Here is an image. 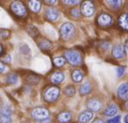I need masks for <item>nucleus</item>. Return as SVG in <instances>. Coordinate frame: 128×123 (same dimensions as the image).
Listing matches in <instances>:
<instances>
[{"label": "nucleus", "mask_w": 128, "mask_h": 123, "mask_svg": "<svg viewBox=\"0 0 128 123\" xmlns=\"http://www.w3.org/2000/svg\"><path fill=\"white\" fill-rule=\"evenodd\" d=\"M64 56H65V60H67L73 66H78L82 62V55L76 50H67L64 53Z\"/></svg>", "instance_id": "1"}, {"label": "nucleus", "mask_w": 128, "mask_h": 123, "mask_svg": "<svg viewBox=\"0 0 128 123\" xmlns=\"http://www.w3.org/2000/svg\"><path fill=\"white\" fill-rule=\"evenodd\" d=\"M60 94V89L57 87H48L45 89L44 93H43V98L46 101L48 102H53V101H56Z\"/></svg>", "instance_id": "2"}, {"label": "nucleus", "mask_w": 128, "mask_h": 123, "mask_svg": "<svg viewBox=\"0 0 128 123\" xmlns=\"http://www.w3.org/2000/svg\"><path fill=\"white\" fill-rule=\"evenodd\" d=\"M74 27L71 23H65L62 24V26L60 29V33L61 37L64 40H68L72 37V36L74 34Z\"/></svg>", "instance_id": "3"}, {"label": "nucleus", "mask_w": 128, "mask_h": 123, "mask_svg": "<svg viewBox=\"0 0 128 123\" xmlns=\"http://www.w3.org/2000/svg\"><path fill=\"white\" fill-rule=\"evenodd\" d=\"M10 10L16 16L20 17V18H24V17H25L27 15L26 8L22 2H12L10 5Z\"/></svg>", "instance_id": "4"}, {"label": "nucleus", "mask_w": 128, "mask_h": 123, "mask_svg": "<svg viewBox=\"0 0 128 123\" xmlns=\"http://www.w3.org/2000/svg\"><path fill=\"white\" fill-rule=\"evenodd\" d=\"M30 114L35 120H43L48 118L50 113H48V111L46 108H43V107H36V108L32 109Z\"/></svg>", "instance_id": "5"}, {"label": "nucleus", "mask_w": 128, "mask_h": 123, "mask_svg": "<svg viewBox=\"0 0 128 123\" xmlns=\"http://www.w3.org/2000/svg\"><path fill=\"white\" fill-rule=\"evenodd\" d=\"M80 11H82V13L83 14V16L91 17L94 13V5L93 2L91 1L83 2V4L82 5Z\"/></svg>", "instance_id": "6"}, {"label": "nucleus", "mask_w": 128, "mask_h": 123, "mask_svg": "<svg viewBox=\"0 0 128 123\" xmlns=\"http://www.w3.org/2000/svg\"><path fill=\"white\" fill-rule=\"evenodd\" d=\"M97 22L100 26L107 27V26L111 25V24H112V19L110 15L106 14V13H102V14H100L98 17Z\"/></svg>", "instance_id": "7"}, {"label": "nucleus", "mask_w": 128, "mask_h": 123, "mask_svg": "<svg viewBox=\"0 0 128 123\" xmlns=\"http://www.w3.org/2000/svg\"><path fill=\"white\" fill-rule=\"evenodd\" d=\"M118 98L124 101H128V83H122L117 90Z\"/></svg>", "instance_id": "8"}, {"label": "nucleus", "mask_w": 128, "mask_h": 123, "mask_svg": "<svg viewBox=\"0 0 128 123\" xmlns=\"http://www.w3.org/2000/svg\"><path fill=\"white\" fill-rule=\"evenodd\" d=\"M112 55L116 59H120L125 56V50L121 45H115L112 50Z\"/></svg>", "instance_id": "9"}, {"label": "nucleus", "mask_w": 128, "mask_h": 123, "mask_svg": "<svg viewBox=\"0 0 128 123\" xmlns=\"http://www.w3.org/2000/svg\"><path fill=\"white\" fill-rule=\"evenodd\" d=\"M45 17L50 21H56L59 18V12L54 8H48L45 11Z\"/></svg>", "instance_id": "10"}, {"label": "nucleus", "mask_w": 128, "mask_h": 123, "mask_svg": "<svg viewBox=\"0 0 128 123\" xmlns=\"http://www.w3.org/2000/svg\"><path fill=\"white\" fill-rule=\"evenodd\" d=\"M88 107L91 111H99L101 108V102L97 99H90L86 103Z\"/></svg>", "instance_id": "11"}, {"label": "nucleus", "mask_w": 128, "mask_h": 123, "mask_svg": "<svg viewBox=\"0 0 128 123\" xmlns=\"http://www.w3.org/2000/svg\"><path fill=\"white\" fill-rule=\"evenodd\" d=\"M64 80V75L62 72L56 71L54 73L52 74V75L50 76V81L54 83V84H59L62 82H63Z\"/></svg>", "instance_id": "12"}, {"label": "nucleus", "mask_w": 128, "mask_h": 123, "mask_svg": "<svg viewBox=\"0 0 128 123\" xmlns=\"http://www.w3.org/2000/svg\"><path fill=\"white\" fill-rule=\"evenodd\" d=\"M92 118H93V113L91 111H84L79 116V121L82 123H86L89 121Z\"/></svg>", "instance_id": "13"}, {"label": "nucleus", "mask_w": 128, "mask_h": 123, "mask_svg": "<svg viewBox=\"0 0 128 123\" xmlns=\"http://www.w3.org/2000/svg\"><path fill=\"white\" fill-rule=\"evenodd\" d=\"M118 24L122 29L128 31V13L121 15L118 18Z\"/></svg>", "instance_id": "14"}, {"label": "nucleus", "mask_w": 128, "mask_h": 123, "mask_svg": "<svg viewBox=\"0 0 128 123\" xmlns=\"http://www.w3.org/2000/svg\"><path fill=\"white\" fill-rule=\"evenodd\" d=\"M29 8L31 11L35 13H38L41 10V3L37 0H31L29 1Z\"/></svg>", "instance_id": "15"}, {"label": "nucleus", "mask_w": 128, "mask_h": 123, "mask_svg": "<svg viewBox=\"0 0 128 123\" xmlns=\"http://www.w3.org/2000/svg\"><path fill=\"white\" fill-rule=\"evenodd\" d=\"M57 120L59 123H68L71 120V114L69 112H62L57 117Z\"/></svg>", "instance_id": "16"}, {"label": "nucleus", "mask_w": 128, "mask_h": 123, "mask_svg": "<svg viewBox=\"0 0 128 123\" xmlns=\"http://www.w3.org/2000/svg\"><path fill=\"white\" fill-rule=\"evenodd\" d=\"M11 122V116L10 113L7 110L3 111L0 113V123H10Z\"/></svg>", "instance_id": "17"}, {"label": "nucleus", "mask_w": 128, "mask_h": 123, "mask_svg": "<svg viewBox=\"0 0 128 123\" xmlns=\"http://www.w3.org/2000/svg\"><path fill=\"white\" fill-rule=\"evenodd\" d=\"M118 112V108L114 104H111L108 107L105 109L104 111V114L106 116H114V114H116Z\"/></svg>", "instance_id": "18"}, {"label": "nucleus", "mask_w": 128, "mask_h": 123, "mask_svg": "<svg viewBox=\"0 0 128 123\" xmlns=\"http://www.w3.org/2000/svg\"><path fill=\"white\" fill-rule=\"evenodd\" d=\"M24 80H25V82L27 83H29V84H36V83H38L40 82V77L37 76V75H26V77L24 78Z\"/></svg>", "instance_id": "19"}, {"label": "nucleus", "mask_w": 128, "mask_h": 123, "mask_svg": "<svg viewBox=\"0 0 128 123\" xmlns=\"http://www.w3.org/2000/svg\"><path fill=\"white\" fill-rule=\"evenodd\" d=\"M91 89H92L91 84L89 82H86L80 88L79 93H80V95H86V94H88L91 92Z\"/></svg>", "instance_id": "20"}, {"label": "nucleus", "mask_w": 128, "mask_h": 123, "mask_svg": "<svg viewBox=\"0 0 128 123\" xmlns=\"http://www.w3.org/2000/svg\"><path fill=\"white\" fill-rule=\"evenodd\" d=\"M72 79L74 82H80L83 79V75L79 69H75L72 73Z\"/></svg>", "instance_id": "21"}, {"label": "nucleus", "mask_w": 128, "mask_h": 123, "mask_svg": "<svg viewBox=\"0 0 128 123\" xmlns=\"http://www.w3.org/2000/svg\"><path fill=\"white\" fill-rule=\"evenodd\" d=\"M6 82L10 85H14L18 82V75L16 74H14V73H11V74H9L6 77Z\"/></svg>", "instance_id": "22"}, {"label": "nucleus", "mask_w": 128, "mask_h": 123, "mask_svg": "<svg viewBox=\"0 0 128 123\" xmlns=\"http://www.w3.org/2000/svg\"><path fill=\"white\" fill-rule=\"evenodd\" d=\"M122 3H123L122 1H117V0H115V1H106L107 5L112 10H118L122 5Z\"/></svg>", "instance_id": "23"}, {"label": "nucleus", "mask_w": 128, "mask_h": 123, "mask_svg": "<svg viewBox=\"0 0 128 123\" xmlns=\"http://www.w3.org/2000/svg\"><path fill=\"white\" fill-rule=\"evenodd\" d=\"M27 31H28V33H29V35L31 37H33V38H36V37L39 35L38 30L33 25L29 26V27L27 28Z\"/></svg>", "instance_id": "24"}, {"label": "nucleus", "mask_w": 128, "mask_h": 123, "mask_svg": "<svg viewBox=\"0 0 128 123\" xmlns=\"http://www.w3.org/2000/svg\"><path fill=\"white\" fill-rule=\"evenodd\" d=\"M38 44H39V47H40V48L43 50H50V49H51V47H52L51 43L48 42V40H42L40 43H38Z\"/></svg>", "instance_id": "25"}, {"label": "nucleus", "mask_w": 128, "mask_h": 123, "mask_svg": "<svg viewBox=\"0 0 128 123\" xmlns=\"http://www.w3.org/2000/svg\"><path fill=\"white\" fill-rule=\"evenodd\" d=\"M63 93L65 94V95L68 96V97H71V96H74L75 94V89L73 86H68L64 88Z\"/></svg>", "instance_id": "26"}, {"label": "nucleus", "mask_w": 128, "mask_h": 123, "mask_svg": "<svg viewBox=\"0 0 128 123\" xmlns=\"http://www.w3.org/2000/svg\"><path fill=\"white\" fill-rule=\"evenodd\" d=\"M53 62H54V64L56 66V67H62V66H63L64 64H65L66 60H65V58L62 57V56H58V57L54 58Z\"/></svg>", "instance_id": "27"}, {"label": "nucleus", "mask_w": 128, "mask_h": 123, "mask_svg": "<svg viewBox=\"0 0 128 123\" xmlns=\"http://www.w3.org/2000/svg\"><path fill=\"white\" fill-rule=\"evenodd\" d=\"M10 32L8 30L1 29L0 30V39H6L10 37Z\"/></svg>", "instance_id": "28"}, {"label": "nucleus", "mask_w": 128, "mask_h": 123, "mask_svg": "<svg viewBox=\"0 0 128 123\" xmlns=\"http://www.w3.org/2000/svg\"><path fill=\"white\" fill-rule=\"evenodd\" d=\"M20 52H21L22 54H24V55L28 54V53L30 52V48H29V46H28V45H26V44L22 45V46L20 47Z\"/></svg>", "instance_id": "29"}, {"label": "nucleus", "mask_w": 128, "mask_h": 123, "mask_svg": "<svg viewBox=\"0 0 128 123\" xmlns=\"http://www.w3.org/2000/svg\"><path fill=\"white\" fill-rule=\"evenodd\" d=\"M71 16L74 17L75 18H80V11L77 10V9H72V10H71Z\"/></svg>", "instance_id": "30"}, {"label": "nucleus", "mask_w": 128, "mask_h": 123, "mask_svg": "<svg viewBox=\"0 0 128 123\" xmlns=\"http://www.w3.org/2000/svg\"><path fill=\"white\" fill-rule=\"evenodd\" d=\"M120 120H121V118L120 116H115L112 119H110L106 121V123H120Z\"/></svg>", "instance_id": "31"}, {"label": "nucleus", "mask_w": 128, "mask_h": 123, "mask_svg": "<svg viewBox=\"0 0 128 123\" xmlns=\"http://www.w3.org/2000/svg\"><path fill=\"white\" fill-rule=\"evenodd\" d=\"M124 73H125V68L118 67V69H117V75H118V76H121V75H123Z\"/></svg>", "instance_id": "32"}, {"label": "nucleus", "mask_w": 128, "mask_h": 123, "mask_svg": "<svg viewBox=\"0 0 128 123\" xmlns=\"http://www.w3.org/2000/svg\"><path fill=\"white\" fill-rule=\"evenodd\" d=\"M63 3L66 4V5H78L80 3V1H69V0H67V1H63Z\"/></svg>", "instance_id": "33"}, {"label": "nucleus", "mask_w": 128, "mask_h": 123, "mask_svg": "<svg viewBox=\"0 0 128 123\" xmlns=\"http://www.w3.org/2000/svg\"><path fill=\"white\" fill-rule=\"evenodd\" d=\"M4 69H5L4 64L2 62H0V73H2V72L4 70Z\"/></svg>", "instance_id": "34"}, {"label": "nucleus", "mask_w": 128, "mask_h": 123, "mask_svg": "<svg viewBox=\"0 0 128 123\" xmlns=\"http://www.w3.org/2000/svg\"><path fill=\"white\" fill-rule=\"evenodd\" d=\"M124 50H125V52H126L128 54V40L126 42V44H125V48H124Z\"/></svg>", "instance_id": "35"}, {"label": "nucleus", "mask_w": 128, "mask_h": 123, "mask_svg": "<svg viewBox=\"0 0 128 123\" xmlns=\"http://www.w3.org/2000/svg\"><path fill=\"white\" fill-rule=\"evenodd\" d=\"M92 123H104L102 120H100V119H96L94 121H93Z\"/></svg>", "instance_id": "36"}, {"label": "nucleus", "mask_w": 128, "mask_h": 123, "mask_svg": "<svg viewBox=\"0 0 128 123\" xmlns=\"http://www.w3.org/2000/svg\"><path fill=\"white\" fill-rule=\"evenodd\" d=\"M45 3H47V5H54V4L56 3V1H54V0H53V1H45Z\"/></svg>", "instance_id": "37"}, {"label": "nucleus", "mask_w": 128, "mask_h": 123, "mask_svg": "<svg viewBox=\"0 0 128 123\" xmlns=\"http://www.w3.org/2000/svg\"><path fill=\"white\" fill-rule=\"evenodd\" d=\"M125 107H126V110H128V101H126V104H125Z\"/></svg>", "instance_id": "38"}, {"label": "nucleus", "mask_w": 128, "mask_h": 123, "mask_svg": "<svg viewBox=\"0 0 128 123\" xmlns=\"http://www.w3.org/2000/svg\"><path fill=\"white\" fill-rule=\"evenodd\" d=\"M2 51H3V47H2V45L0 44V55H1Z\"/></svg>", "instance_id": "39"}]
</instances>
